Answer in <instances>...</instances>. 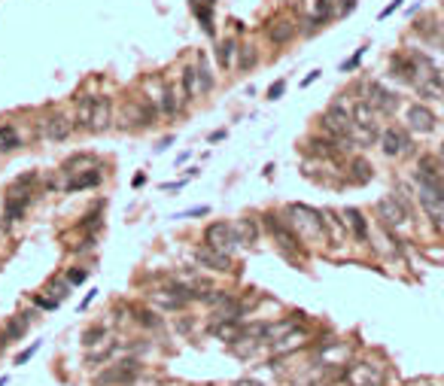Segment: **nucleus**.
Segmentation results:
<instances>
[{"label":"nucleus","mask_w":444,"mask_h":386,"mask_svg":"<svg viewBox=\"0 0 444 386\" xmlns=\"http://www.w3.org/2000/svg\"><path fill=\"white\" fill-rule=\"evenodd\" d=\"M143 374V359L137 356H122L107 362V368L95 374V386H128Z\"/></svg>","instance_id":"1"},{"label":"nucleus","mask_w":444,"mask_h":386,"mask_svg":"<svg viewBox=\"0 0 444 386\" xmlns=\"http://www.w3.org/2000/svg\"><path fill=\"white\" fill-rule=\"evenodd\" d=\"M286 226L295 231V235L308 237V241H326V226H323V213L313 210V207L304 204H289L286 207Z\"/></svg>","instance_id":"2"},{"label":"nucleus","mask_w":444,"mask_h":386,"mask_svg":"<svg viewBox=\"0 0 444 386\" xmlns=\"http://www.w3.org/2000/svg\"><path fill=\"white\" fill-rule=\"evenodd\" d=\"M73 134H76L73 116H67L61 110H49L46 116H40V119H37V128H34V137L37 140H46V143H67Z\"/></svg>","instance_id":"3"},{"label":"nucleus","mask_w":444,"mask_h":386,"mask_svg":"<svg viewBox=\"0 0 444 386\" xmlns=\"http://www.w3.org/2000/svg\"><path fill=\"white\" fill-rule=\"evenodd\" d=\"M204 243L213 246V250H219V252H225V256H234V250L241 243H237V235H234V226L232 222H210L207 228H204Z\"/></svg>","instance_id":"4"},{"label":"nucleus","mask_w":444,"mask_h":386,"mask_svg":"<svg viewBox=\"0 0 444 386\" xmlns=\"http://www.w3.org/2000/svg\"><path fill=\"white\" fill-rule=\"evenodd\" d=\"M378 213H380V222H384L387 231H405V228L411 226V213L405 210V207L393 195L378 201Z\"/></svg>","instance_id":"5"},{"label":"nucleus","mask_w":444,"mask_h":386,"mask_svg":"<svg viewBox=\"0 0 444 386\" xmlns=\"http://www.w3.org/2000/svg\"><path fill=\"white\" fill-rule=\"evenodd\" d=\"M265 226L283 252H302V241H298V235L286 226V219H280L277 213H265Z\"/></svg>","instance_id":"6"},{"label":"nucleus","mask_w":444,"mask_h":386,"mask_svg":"<svg viewBox=\"0 0 444 386\" xmlns=\"http://www.w3.org/2000/svg\"><path fill=\"white\" fill-rule=\"evenodd\" d=\"M320 128H323L326 134H332V140L347 143L350 128H353V119H350L347 110H341V107H332L329 113H323V119H320ZM347 146H350V143H347Z\"/></svg>","instance_id":"7"},{"label":"nucleus","mask_w":444,"mask_h":386,"mask_svg":"<svg viewBox=\"0 0 444 386\" xmlns=\"http://www.w3.org/2000/svg\"><path fill=\"white\" fill-rule=\"evenodd\" d=\"M417 186H426L432 192H438V195H444V167L441 161H435L432 156H423L417 161Z\"/></svg>","instance_id":"8"},{"label":"nucleus","mask_w":444,"mask_h":386,"mask_svg":"<svg viewBox=\"0 0 444 386\" xmlns=\"http://www.w3.org/2000/svg\"><path fill=\"white\" fill-rule=\"evenodd\" d=\"M195 261L201 268H207V271H213V274H228L232 271V256H225V252H219V250H213V246H207V243H201L195 250Z\"/></svg>","instance_id":"9"},{"label":"nucleus","mask_w":444,"mask_h":386,"mask_svg":"<svg viewBox=\"0 0 444 386\" xmlns=\"http://www.w3.org/2000/svg\"><path fill=\"white\" fill-rule=\"evenodd\" d=\"M110 128H113V98L110 95H98L86 131L89 134H104V131H110Z\"/></svg>","instance_id":"10"},{"label":"nucleus","mask_w":444,"mask_h":386,"mask_svg":"<svg viewBox=\"0 0 444 386\" xmlns=\"http://www.w3.org/2000/svg\"><path fill=\"white\" fill-rule=\"evenodd\" d=\"M378 140H380V149H384V156H389V158H393V156H405V152L414 149L411 137L405 134L402 128H396V125H393V128H387L384 134L378 137Z\"/></svg>","instance_id":"11"},{"label":"nucleus","mask_w":444,"mask_h":386,"mask_svg":"<svg viewBox=\"0 0 444 386\" xmlns=\"http://www.w3.org/2000/svg\"><path fill=\"white\" fill-rule=\"evenodd\" d=\"M37 198H40L37 192H30V195H6V198H3V210H0V216H3V219L10 222V226H15V222L25 219L28 207L34 204Z\"/></svg>","instance_id":"12"},{"label":"nucleus","mask_w":444,"mask_h":386,"mask_svg":"<svg viewBox=\"0 0 444 386\" xmlns=\"http://www.w3.org/2000/svg\"><path fill=\"white\" fill-rule=\"evenodd\" d=\"M104 183V167H89V171H80V174H73V176H67V183H64V189L61 192H67V195H73V192H89V189H98Z\"/></svg>","instance_id":"13"},{"label":"nucleus","mask_w":444,"mask_h":386,"mask_svg":"<svg viewBox=\"0 0 444 386\" xmlns=\"http://www.w3.org/2000/svg\"><path fill=\"white\" fill-rule=\"evenodd\" d=\"M37 320V311H21V313H15L10 316V322L3 326V331H0V338L6 341V347L15 344V341H21V338L28 335V329H30V322Z\"/></svg>","instance_id":"14"},{"label":"nucleus","mask_w":444,"mask_h":386,"mask_svg":"<svg viewBox=\"0 0 444 386\" xmlns=\"http://www.w3.org/2000/svg\"><path fill=\"white\" fill-rule=\"evenodd\" d=\"M158 116H165V119H174V116H180L183 110V98H180V89L171 86L167 80H162V91H158Z\"/></svg>","instance_id":"15"},{"label":"nucleus","mask_w":444,"mask_h":386,"mask_svg":"<svg viewBox=\"0 0 444 386\" xmlns=\"http://www.w3.org/2000/svg\"><path fill=\"white\" fill-rule=\"evenodd\" d=\"M365 104H371L374 110L378 113H393L396 107H399V98H396V91H389V89H384L380 82H371L369 89H365Z\"/></svg>","instance_id":"16"},{"label":"nucleus","mask_w":444,"mask_h":386,"mask_svg":"<svg viewBox=\"0 0 444 386\" xmlns=\"http://www.w3.org/2000/svg\"><path fill=\"white\" fill-rule=\"evenodd\" d=\"M405 119H408L411 131H417V134H429L435 128V113L426 104H411L408 110H405Z\"/></svg>","instance_id":"17"},{"label":"nucleus","mask_w":444,"mask_h":386,"mask_svg":"<svg viewBox=\"0 0 444 386\" xmlns=\"http://www.w3.org/2000/svg\"><path fill=\"white\" fill-rule=\"evenodd\" d=\"M128 316L131 322H137L140 329H149V331H158L165 329V316L156 311V307H143V304H131L128 307Z\"/></svg>","instance_id":"18"},{"label":"nucleus","mask_w":444,"mask_h":386,"mask_svg":"<svg viewBox=\"0 0 444 386\" xmlns=\"http://www.w3.org/2000/svg\"><path fill=\"white\" fill-rule=\"evenodd\" d=\"M25 146V134L15 122H0V156H12Z\"/></svg>","instance_id":"19"},{"label":"nucleus","mask_w":444,"mask_h":386,"mask_svg":"<svg viewBox=\"0 0 444 386\" xmlns=\"http://www.w3.org/2000/svg\"><path fill=\"white\" fill-rule=\"evenodd\" d=\"M89 167H104V165H101V158H98V156H91V152H73L71 158H64V161H61L58 174L73 176V174H80V171H89Z\"/></svg>","instance_id":"20"},{"label":"nucleus","mask_w":444,"mask_h":386,"mask_svg":"<svg viewBox=\"0 0 444 386\" xmlns=\"http://www.w3.org/2000/svg\"><path fill=\"white\" fill-rule=\"evenodd\" d=\"M344 374H347V380L353 383V386H380V383H384V374H380V368L362 365V362H359V365H350Z\"/></svg>","instance_id":"21"},{"label":"nucleus","mask_w":444,"mask_h":386,"mask_svg":"<svg viewBox=\"0 0 444 386\" xmlns=\"http://www.w3.org/2000/svg\"><path fill=\"white\" fill-rule=\"evenodd\" d=\"M95 100L98 95H91V91H82V95L73 98V125L76 131H86L89 128V119H91V110H95Z\"/></svg>","instance_id":"22"},{"label":"nucleus","mask_w":444,"mask_h":386,"mask_svg":"<svg viewBox=\"0 0 444 386\" xmlns=\"http://www.w3.org/2000/svg\"><path fill=\"white\" fill-rule=\"evenodd\" d=\"M40 186V171H25L6 183V195H30Z\"/></svg>","instance_id":"23"},{"label":"nucleus","mask_w":444,"mask_h":386,"mask_svg":"<svg viewBox=\"0 0 444 386\" xmlns=\"http://www.w3.org/2000/svg\"><path fill=\"white\" fill-rule=\"evenodd\" d=\"M180 91H183V100H189V104L201 98V82H198L195 64H186V67H183V73H180Z\"/></svg>","instance_id":"24"},{"label":"nucleus","mask_w":444,"mask_h":386,"mask_svg":"<svg viewBox=\"0 0 444 386\" xmlns=\"http://www.w3.org/2000/svg\"><path fill=\"white\" fill-rule=\"evenodd\" d=\"M110 341V326L107 322H95V326H86L80 335V344L86 347V350H95V347H101Z\"/></svg>","instance_id":"25"},{"label":"nucleus","mask_w":444,"mask_h":386,"mask_svg":"<svg viewBox=\"0 0 444 386\" xmlns=\"http://www.w3.org/2000/svg\"><path fill=\"white\" fill-rule=\"evenodd\" d=\"M293 37H295V21L293 19H274L271 25H268V40L271 43L286 46Z\"/></svg>","instance_id":"26"},{"label":"nucleus","mask_w":444,"mask_h":386,"mask_svg":"<svg viewBox=\"0 0 444 386\" xmlns=\"http://www.w3.org/2000/svg\"><path fill=\"white\" fill-rule=\"evenodd\" d=\"M417 201L423 204V210H426V216H429V219H441V216H444V195H438V192L420 186Z\"/></svg>","instance_id":"27"},{"label":"nucleus","mask_w":444,"mask_h":386,"mask_svg":"<svg viewBox=\"0 0 444 386\" xmlns=\"http://www.w3.org/2000/svg\"><path fill=\"white\" fill-rule=\"evenodd\" d=\"M232 226H234V235H237V243L241 246H250L259 241V222L252 219V216H243V219L232 222Z\"/></svg>","instance_id":"28"},{"label":"nucleus","mask_w":444,"mask_h":386,"mask_svg":"<svg viewBox=\"0 0 444 386\" xmlns=\"http://www.w3.org/2000/svg\"><path fill=\"white\" fill-rule=\"evenodd\" d=\"M414 86L420 98H444V80L438 76V71H429L426 80H414Z\"/></svg>","instance_id":"29"},{"label":"nucleus","mask_w":444,"mask_h":386,"mask_svg":"<svg viewBox=\"0 0 444 386\" xmlns=\"http://www.w3.org/2000/svg\"><path fill=\"white\" fill-rule=\"evenodd\" d=\"M378 137H380V131L378 125H353L350 128V137H347V143L350 146H371V143H378Z\"/></svg>","instance_id":"30"},{"label":"nucleus","mask_w":444,"mask_h":386,"mask_svg":"<svg viewBox=\"0 0 444 386\" xmlns=\"http://www.w3.org/2000/svg\"><path fill=\"white\" fill-rule=\"evenodd\" d=\"M389 71H393V76H399V80H408V82H414L417 80V64H414V58H402V55H396L393 61H389Z\"/></svg>","instance_id":"31"},{"label":"nucleus","mask_w":444,"mask_h":386,"mask_svg":"<svg viewBox=\"0 0 444 386\" xmlns=\"http://www.w3.org/2000/svg\"><path fill=\"white\" fill-rule=\"evenodd\" d=\"M104 204H95V210L86 213V216H80V222H76V228L80 231H86V235H98L104 226Z\"/></svg>","instance_id":"32"},{"label":"nucleus","mask_w":444,"mask_h":386,"mask_svg":"<svg viewBox=\"0 0 444 386\" xmlns=\"http://www.w3.org/2000/svg\"><path fill=\"white\" fill-rule=\"evenodd\" d=\"M234 58H237V40H234V37H225V40L219 43V49H216V61H219V67H222V71L234 67Z\"/></svg>","instance_id":"33"},{"label":"nucleus","mask_w":444,"mask_h":386,"mask_svg":"<svg viewBox=\"0 0 444 386\" xmlns=\"http://www.w3.org/2000/svg\"><path fill=\"white\" fill-rule=\"evenodd\" d=\"M378 110H374L371 104H365V100H359V104L353 107V116H350V119H353V125H378Z\"/></svg>","instance_id":"34"},{"label":"nucleus","mask_w":444,"mask_h":386,"mask_svg":"<svg viewBox=\"0 0 444 386\" xmlns=\"http://www.w3.org/2000/svg\"><path fill=\"white\" fill-rule=\"evenodd\" d=\"M195 71H198V82H201V95H210V91H213V86H216V76L210 73L207 58H204V55H198V61H195Z\"/></svg>","instance_id":"35"},{"label":"nucleus","mask_w":444,"mask_h":386,"mask_svg":"<svg viewBox=\"0 0 444 386\" xmlns=\"http://www.w3.org/2000/svg\"><path fill=\"white\" fill-rule=\"evenodd\" d=\"M323 226H326V237H332L335 243H341L347 237V228H344V222L335 213H323Z\"/></svg>","instance_id":"36"},{"label":"nucleus","mask_w":444,"mask_h":386,"mask_svg":"<svg viewBox=\"0 0 444 386\" xmlns=\"http://www.w3.org/2000/svg\"><path fill=\"white\" fill-rule=\"evenodd\" d=\"M344 216H347L350 228H353V237L356 241H365L369 237V228H365V216L356 210V207H350V210H344Z\"/></svg>","instance_id":"37"},{"label":"nucleus","mask_w":444,"mask_h":386,"mask_svg":"<svg viewBox=\"0 0 444 386\" xmlns=\"http://www.w3.org/2000/svg\"><path fill=\"white\" fill-rule=\"evenodd\" d=\"M256 64H259V52H256V46H243V49H237V71L247 73V71H252Z\"/></svg>","instance_id":"38"},{"label":"nucleus","mask_w":444,"mask_h":386,"mask_svg":"<svg viewBox=\"0 0 444 386\" xmlns=\"http://www.w3.org/2000/svg\"><path fill=\"white\" fill-rule=\"evenodd\" d=\"M46 295L55 298V301H64L67 295H71V283H67L64 277H61V280H58V277H52V280L46 283Z\"/></svg>","instance_id":"39"},{"label":"nucleus","mask_w":444,"mask_h":386,"mask_svg":"<svg viewBox=\"0 0 444 386\" xmlns=\"http://www.w3.org/2000/svg\"><path fill=\"white\" fill-rule=\"evenodd\" d=\"M350 171H353V183H369L374 171H371V165L365 158H353L350 161Z\"/></svg>","instance_id":"40"},{"label":"nucleus","mask_w":444,"mask_h":386,"mask_svg":"<svg viewBox=\"0 0 444 386\" xmlns=\"http://www.w3.org/2000/svg\"><path fill=\"white\" fill-rule=\"evenodd\" d=\"M89 268H82V265H73V268H67V274H64V280L71 283V286H82V283L89 280Z\"/></svg>","instance_id":"41"},{"label":"nucleus","mask_w":444,"mask_h":386,"mask_svg":"<svg viewBox=\"0 0 444 386\" xmlns=\"http://www.w3.org/2000/svg\"><path fill=\"white\" fill-rule=\"evenodd\" d=\"M332 15V0H317V12H313V19H311V25L313 28H320L323 21Z\"/></svg>","instance_id":"42"},{"label":"nucleus","mask_w":444,"mask_h":386,"mask_svg":"<svg viewBox=\"0 0 444 386\" xmlns=\"http://www.w3.org/2000/svg\"><path fill=\"white\" fill-rule=\"evenodd\" d=\"M37 350H40V341H34V344H30V347H25V350H21L19 356L12 359V365H25L28 359H34V353H37Z\"/></svg>","instance_id":"43"},{"label":"nucleus","mask_w":444,"mask_h":386,"mask_svg":"<svg viewBox=\"0 0 444 386\" xmlns=\"http://www.w3.org/2000/svg\"><path fill=\"white\" fill-rule=\"evenodd\" d=\"M10 235H12V226L3 219V216H0V252H3L6 243H10Z\"/></svg>","instance_id":"44"},{"label":"nucleus","mask_w":444,"mask_h":386,"mask_svg":"<svg viewBox=\"0 0 444 386\" xmlns=\"http://www.w3.org/2000/svg\"><path fill=\"white\" fill-rule=\"evenodd\" d=\"M34 307H40V311H55L58 301L49 298V295H34Z\"/></svg>","instance_id":"45"},{"label":"nucleus","mask_w":444,"mask_h":386,"mask_svg":"<svg viewBox=\"0 0 444 386\" xmlns=\"http://www.w3.org/2000/svg\"><path fill=\"white\" fill-rule=\"evenodd\" d=\"M283 91H286V82H283V80H277L271 89H268V100H277V98H283Z\"/></svg>","instance_id":"46"},{"label":"nucleus","mask_w":444,"mask_h":386,"mask_svg":"<svg viewBox=\"0 0 444 386\" xmlns=\"http://www.w3.org/2000/svg\"><path fill=\"white\" fill-rule=\"evenodd\" d=\"M362 55H365V49H356V55L350 58V61H344V71H353V67L359 64V61H362Z\"/></svg>","instance_id":"47"},{"label":"nucleus","mask_w":444,"mask_h":386,"mask_svg":"<svg viewBox=\"0 0 444 386\" xmlns=\"http://www.w3.org/2000/svg\"><path fill=\"white\" fill-rule=\"evenodd\" d=\"M402 3H405V0H393V3H389L387 10H380V19H387V15H393V12H396V10H399V6H402Z\"/></svg>","instance_id":"48"},{"label":"nucleus","mask_w":444,"mask_h":386,"mask_svg":"<svg viewBox=\"0 0 444 386\" xmlns=\"http://www.w3.org/2000/svg\"><path fill=\"white\" fill-rule=\"evenodd\" d=\"M204 213H210L207 207H192V210H186V213L180 216V219H186V216H204Z\"/></svg>","instance_id":"49"},{"label":"nucleus","mask_w":444,"mask_h":386,"mask_svg":"<svg viewBox=\"0 0 444 386\" xmlns=\"http://www.w3.org/2000/svg\"><path fill=\"white\" fill-rule=\"evenodd\" d=\"M317 80H320V71H313V73H308V76H304V80H302V86H304V89H308V86H311V82H317Z\"/></svg>","instance_id":"50"},{"label":"nucleus","mask_w":444,"mask_h":386,"mask_svg":"<svg viewBox=\"0 0 444 386\" xmlns=\"http://www.w3.org/2000/svg\"><path fill=\"white\" fill-rule=\"evenodd\" d=\"M353 6H356V0H344V3H341V15L353 12Z\"/></svg>","instance_id":"51"},{"label":"nucleus","mask_w":444,"mask_h":386,"mask_svg":"<svg viewBox=\"0 0 444 386\" xmlns=\"http://www.w3.org/2000/svg\"><path fill=\"white\" fill-rule=\"evenodd\" d=\"M171 143H174V137H165V140H158L156 152H165V149H167V146H171Z\"/></svg>","instance_id":"52"},{"label":"nucleus","mask_w":444,"mask_h":386,"mask_svg":"<svg viewBox=\"0 0 444 386\" xmlns=\"http://www.w3.org/2000/svg\"><path fill=\"white\" fill-rule=\"evenodd\" d=\"M222 137H225V131H213V134H210V143H216V140H222Z\"/></svg>","instance_id":"53"},{"label":"nucleus","mask_w":444,"mask_h":386,"mask_svg":"<svg viewBox=\"0 0 444 386\" xmlns=\"http://www.w3.org/2000/svg\"><path fill=\"white\" fill-rule=\"evenodd\" d=\"M234 386H262V383H259V380H237Z\"/></svg>","instance_id":"54"},{"label":"nucleus","mask_w":444,"mask_h":386,"mask_svg":"<svg viewBox=\"0 0 444 386\" xmlns=\"http://www.w3.org/2000/svg\"><path fill=\"white\" fill-rule=\"evenodd\" d=\"M6 350V341H3V338H0V353H3Z\"/></svg>","instance_id":"55"},{"label":"nucleus","mask_w":444,"mask_h":386,"mask_svg":"<svg viewBox=\"0 0 444 386\" xmlns=\"http://www.w3.org/2000/svg\"><path fill=\"white\" fill-rule=\"evenodd\" d=\"M438 161H441V167H444V143H441V158Z\"/></svg>","instance_id":"56"}]
</instances>
